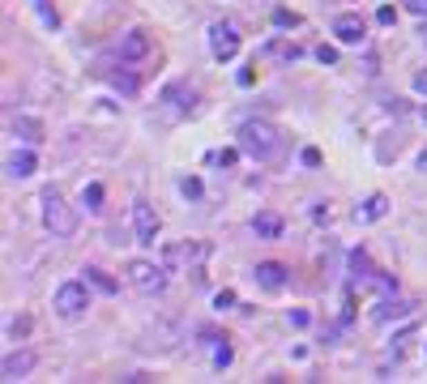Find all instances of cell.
<instances>
[{
	"instance_id": "1",
	"label": "cell",
	"mask_w": 427,
	"mask_h": 384,
	"mask_svg": "<svg viewBox=\"0 0 427 384\" xmlns=\"http://www.w3.org/2000/svg\"><path fill=\"white\" fill-rule=\"evenodd\" d=\"M239 149L248 154V158H257V163H269L273 154L282 149V137H278V128H273L269 120H244L239 124Z\"/></svg>"
},
{
	"instance_id": "2",
	"label": "cell",
	"mask_w": 427,
	"mask_h": 384,
	"mask_svg": "<svg viewBox=\"0 0 427 384\" xmlns=\"http://www.w3.org/2000/svg\"><path fill=\"white\" fill-rule=\"evenodd\" d=\"M39 205H43V226L52 230L56 239H69L73 230H78V214H73V205H64V196L56 188H47L39 196Z\"/></svg>"
},
{
	"instance_id": "3",
	"label": "cell",
	"mask_w": 427,
	"mask_h": 384,
	"mask_svg": "<svg viewBox=\"0 0 427 384\" xmlns=\"http://www.w3.org/2000/svg\"><path fill=\"white\" fill-rule=\"evenodd\" d=\"M206 256H210V244H201V239L167 244L163 248V265L167 269H201V265H206Z\"/></svg>"
},
{
	"instance_id": "4",
	"label": "cell",
	"mask_w": 427,
	"mask_h": 384,
	"mask_svg": "<svg viewBox=\"0 0 427 384\" xmlns=\"http://www.w3.org/2000/svg\"><path fill=\"white\" fill-rule=\"evenodd\" d=\"M129 282H133V291L141 295H163L167 286V265H154V261H129Z\"/></svg>"
},
{
	"instance_id": "5",
	"label": "cell",
	"mask_w": 427,
	"mask_h": 384,
	"mask_svg": "<svg viewBox=\"0 0 427 384\" xmlns=\"http://www.w3.org/2000/svg\"><path fill=\"white\" fill-rule=\"evenodd\" d=\"M86 307H90V291H86V282H64V286L56 291V316L78 320V316H86Z\"/></svg>"
},
{
	"instance_id": "6",
	"label": "cell",
	"mask_w": 427,
	"mask_h": 384,
	"mask_svg": "<svg viewBox=\"0 0 427 384\" xmlns=\"http://www.w3.org/2000/svg\"><path fill=\"white\" fill-rule=\"evenodd\" d=\"M210 51H214V60H235L239 56V26L235 21H214L210 26Z\"/></svg>"
},
{
	"instance_id": "7",
	"label": "cell",
	"mask_w": 427,
	"mask_h": 384,
	"mask_svg": "<svg viewBox=\"0 0 427 384\" xmlns=\"http://www.w3.org/2000/svg\"><path fill=\"white\" fill-rule=\"evenodd\" d=\"M133 230H137V244L154 248L163 222H158V214H154V205H149V201H137V205H133Z\"/></svg>"
},
{
	"instance_id": "8",
	"label": "cell",
	"mask_w": 427,
	"mask_h": 384,
	"mask_svg": "<svg viewBox=\"0 0 427 384\" xmlns=\"http://www.w3.org/2000/svg\"><path fill=\"white\" fill-rule=\"evenodd\" d=\"M334 35H338V43H363V35H367V26H363V17L359 13H342V17H334Z\"/></svg>"
},
{
	"instance_id": "9",
	"label": "cell",
	"mask_w": 427,
	"mask_h": 384,
	"mask_svg": "<svg viewBox=\"0 0 427 384\" xmlns=\"http://www.w3.org/2000/svg\"><path fill=\"white\" fill-rule=\"evenodd\" d=\"M192 98H197V94H192V86H184V82H175V86L163 90V102H167L171 116H188V111H192Z\"/></svg>"
},
{
	"instance_id": "10",
	"label": "cell",
	"mask_w": 427,
	"mask_h": 384,
	"mask_svg": "<svg viewBox=\"0 0 427 384\" xmlns=\"http://www.w3.org/2000/svg\"><path fill=\"white\" fill-rule=\"evenodd\" d=\"M149 56V35L145 30H129L120 39V60H129V64H137V60H145Z\"/></svg>"
},
{
	"instance_id": "11",
	"label": "cell",
	"mask_w": 427,
	"mask_h": 384,
	"mask_svg": "<svg viewBox=\"0 0 427 384\" xmlns=\"http://www.w3.org/2000/svg\"><path fill=\"white\" fill-rule=\"evenodd\" d=\"M5 171H9V179H30V175L39 171L35 149H13L9 158H5Z\"/></svg>"
},
{
	"instance_id": "12",
	"label": "cell",
	"mask_w": 427,
	"mask_h": 384,
	"mask_svg": "<svg viewBox=\"0 0 427 384\" xmlns=\"http://www.w3.org/2000/svg\"><path fill=\"white\" fill-rule=\"evenodd\" d=\"M253 277H257V286H265V291H282V286H287V265L261 261V265L253 269Z\"/></svg>"
},
{
	"instance_id": "13",
	"label": "cell",
	"mask_w": 427,
	"mask_h": 384,
	"mask_svg": "<svg viewBox=\"0 0 427 384\" xmlns=\"http://www.w3.org/2000/svg\"><path fill=\"white\" fill-rule=\"evenodd\" d=\"M35 367V354L30 350H17V354H5V363H0V380H21V376H26Z\"/></svg>"
},
{
	"instance_id": "14",
	"label": "cell",
	"mask_w": 427,
	"mask_h": 384,
	"mask_svg": "<svg viewBox=\"0 0 427 384\" xmlns=\"http://www.w3.org/2000/svg\"><path fill=\"white\" fill-rule=\"evenodd\" d=\"M376 273H381V269H372L367 252H350V286H372Z\"/></svg>"
},
{
	"instance_id": "15",
	"label": "cell",
	"mask_w": 427,
	"mask_h": 384,
	"mask_svg": "<svg viewBox=\"0 0 427 384\" xmlns=\"http://www.w3.org/2000/svg\"><path fill=\"white\" fill-rule=\"evenodd\" d=\"M385 214H389V196H385V192H372V196L359 205V210H355L359 222H381Z\"/></svg>"
},
{
	"instance_id": "16",
	"label": "cell",
	"mask_w": 427,
	"mask_h": 384,
	"mask_svg": "<svg viewBox=\"0 0 427 384\" xmlns=\"http://www.w3.org/2000/svg\"><path fill=\"white\" fill-rule=\"evenodd\" d=\"M282 226H287V222H282L278 214H269V210L253 218V230H257V239H282Z\"/></svg>"
},
{
	"instance_id": "17",
	"label": "cell",
	"mask_w": 427,
	"mask_h": 384,
	"mask_svg": "<svg viewBox=\"0 0 427 384\" xmlns=\"http://www.w3.org/2000/svg\"><path fill=\"white\" fill-rule=\"evenodd\" d=\"M206 342H210V363H214L218 372L231 367V342H227V338H214V333H210Z\"/></svg>"
},
{
	"instance_id": "18",
	"label": "cell",
	"mask_w": 427,
	"mask_h": 384,
	"mask_svg": "<svg viewBox=\"0 0 427 384\" xmlns=\"http://www.w3.org/2000/svg\"><path fill=\"white\" fill-rule=\"evenodd\" d=\"M86 282H90L94 291H103V295H116V291H120V282H116L111 273H103V269H94V265L86 269Z\"/></svg>"
},
{
	"instance_id": "19",
	"label": "cell",
	"mask_w": 427,
	"mask_h": 384,
	"mask_svg": "<svg viewBox=\"0 0 427 384\" xmlns=\"http://www.w3.org/2000/svg\"><path fill=\"white\" fill-rule=\"evenodd\" d=\"M265 51H269V56H273V60H287V64H295L299 56H304V51H299L295 43H287V39H273V43H269Z\"/></svg>"
},
{
	"instance_id": "20",
	"label": "cell",
	"mask_w": 427,
	"mask_h": 384,
	"mask_svg": "<svg viewBox=\"0 0 427 384\" xmlns=\"http://www.w3.org/2000/svg\"><path fill=\"white\" fill-rule=\"evenodd\" d=\"M82 205L90 214H103V184H86L82 188Z\"/></svg>"
},
{
	"instance_id": "21",
	"label": "cell",
	"mask_w": 427,
	"mask_h": 384,
	"mask_svg": "<svg viewBox=\"0 0 427 384\" xmlns=\"http://www.w3.org/2000/svg\"><path fill=\"white\" fill-rule=\"evenodd\" d=\"M13 128H17V133H26V141H43V124L39 120H17Z\"/></svg>"
},
{
	"instance_id": "22",
	"label": "cell",
	"mask_w": 427,
	"mask_h": 384,
	"mask_svg": "<svg viewBox=\"0 0 427 384\" xmlns=\"http://www.w3.org/2000/svg\"><path fill=\"white\" fill-rule=\"evenodd\" d=\"M239 154H244V149H218L210 163H214V167H235V158H239Z\"/></svg>"
},
{
	"instance_id": "23",
	"label": "cell",
	"mask_w": 427,
	"mask_h": 384,
	"mask_svg": "<svg viewBox=\"0 0 427 384\" xmlns=\"http://www.w3.org/2000/svg\"><path fill=\"white\" fill-rule=\"evenodd\" d=\"M180 192L197 201V196H201V179H180Z\"/></svg>"
},
{
	"instance_id": "24",
	"label": "cell",
	"mask_w": 427,
	"mask_h": 384,
	"mask_svg": "<svg viewBox=\"0 0 427 384\" xmlns=\"http://www.w3.org/2000/svg\"><path fill=\"white\" fill-rule=\"evenodd\" d=\"M316 60H320V64H338V51L320 43V47H316Z\"/></svg>"
},
{
	"instance_id": "25",
	"label": "cell",
	"mask_w": 427,
	"mask_h": 384,
	"mask_svg": "<svg viewBox=\"0 0 427 384\" xmlns=\"http://www.w3.org/2000/svg\"><path fill=\"white\" fill-rule=\"evenodd\" d=\"M376 21H381V26H393V21H397V13H393V5H381V13H376Z\"/></svg>"
},
{
	"instance_id": "26",
	"label": "cell",
	"mask_w": 427,
	"mask_h": 384,
	"mask_svg": "<svg viewBox=\"0 0 427 384\" xmlns=\"http://www.w3.org/2000/svg\"><path fill=\"white\" fill-rule=\"evenodd\" d=\"M273 21H278V26H299V13H287V9H278V13H273Z\"/></svg>"
},
{
	"instance_id": "27",
	"label": "cell",
	"mask_w": 427,
	"mask_h": 384,
	"mask_svg": "<svg viewBox=\"0 0 427 384\" xmlns=\"http://www.w3.org/2000/svg\"><path fill=\"white\" fill-rule=\"evenodd\" d=\"M214 307H235V291H218V299H214Z\"/></svg>"
},
{
	"instance_id": "28",
	"label": "cell",
	"mask_w": 427,
	"mask_h": 384,
	"mask_svg": "<svg viewBox=\"0 0 427 384\" xmlns=\"http://www.w3.org/2000/svg\"><path fill=\"white\" fill-rule=\"evenodd\" d=\"M291 324H295V329L308 324V312H304V307H295V312H291Z\"/></svg>"
},
{
	"instance_id": "29",
	"label": "cell",
	"mask_w": 427,
	"mask_h": 384,
	"mask_svg": "<svg viewBox=\"0 0 427 384\" xmlns=\"http://www.w3.org/2000/svg\"><path fill=\"white\" fill-rule=\"evenodd\" d=\"M406 9L419 13V17H427V0H406Z\"/></svg>"
},
{
	"instance_id": "30",
	"label": "cell",
	"mask_w": 427,
	"mask_h": 384,
	"mask_svg": "<svg viewBox=\"0 0 427 384\" xmlns=\"http://www.w3.org/2000/svg\"><path fill=\"white\" fill-rule=\"evenodd\" d=\"M304 167H320V149H304Z\"/></svg>"
},
{
	"instance_id": "31",
	"label": "cell",
	"mask_w": 427,
	"mask_h": 384,
	"mask_svg": "<svg viewBox=\"0 0 427 384\" xmlns=\"http://www.w3.org/2000/svg\"><path fill=\"white\" fill-rule=\"evenodd\" d=\"M415 90H419V94H427V68H423V73H415Z\"/></svg>"
},
{
	"instance_id": "32",
	"label": "cell",
	"mask_w": 427,
	"mask_h": 384,
	"mask_svg": "<svg viewBox=\"0 0 427 384\" xmlns=\"http://www.w3.org/2000/svg\"><path fill=\"white\" fill-rule=\"evenodd\" d=\"M419 171H427V149H423V154H419Z\"/></svg>"
},
{
	"instance_id": "33",
	"label": "cell",
	"mask_w": 427,
	"mask_h": 384,
	"mask_svg": "<svg viewBox=\"0 0 427 384\" xmlns=\"http://www.w3.org/2000/svg\"><path fill=\"white\" fill-rule=\"evenodd\" d=\"M39 9H43V0H39Z\"/></svg>"
},
{
	"instance_id": "34",
	"label": "cell",
	"mask_w": 427,
	"mask_h": 384,
	"mask_svg": "<svg viewBox=\"0 0 427 384\" xmlns=\"http://www.w3.org/2000/svg\"><path fill=\"white\" fill-rule=\"evenodd\" d=\"M423 116H427V107H423Z\"/></svg>"
},
{
	"instance_id": "35",
	"label": "cell",
	"mask_w": 427,
	"mask_h": 384,
	"mask_svg": "<svg viewBox=\"0 0 427 384\" xmlns=\"http://www.w3.org/2000/svg\"><path fill=\"white\" fill-rule=\"evenodd\" d=\"M423 39H427V30H423Z\"/></svg>"
}]
</instances>
